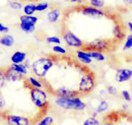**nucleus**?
<instances>
[{"mask_svg":"<svg viewBox=\"0 0 132 125\" xmlns=\"http://www.w3.org/2000/svg\"><path fill=\"white\" fill-rule=\"evenodd\" d=\"M56 58L57 57L43 56L33 61V63L31 64V69H32V72L35 74V76L41 79L45 77L48 74L50 69L54 66Z\"/></svg>","mask_w":132,"mask_h":125,"instance_id":"1","label":"nucleus"},{"mask_svg":"<svg viewBox=\"0 0 132 125\" xmlns=\"http://www.w3.org/2000/svg\"><path fill=\"white\" fill-rule=\"evenodd\" d=\"M9 32V28L6 27L5 25H3L2 22H0V33H3V34H6Z\"/></svg>","mask_w":132,"mask_h":125,"instance_id":"36","label":"nucleus"},{"mask_svg":"<svg viewBox=\"0 0 132 125\" xmlns=\"http://www.w3.org/2000/svg\"><path fill=\"white\" fill-rule=\"evenodd\" d=\"M29 91H30L31 101L36 106V108H38L42 112H45L49 107L47 92L44 91L43 89H38V88H29Z\"/></svg>","mask_w":132,"mask_h":125,"instance_id":"4","label":"nucleus"},{"mask_svg":"<svg viewBox=\"0 0 132 125\" xmlns=\"http://www.w3.org/2000/svg\"><path fill=\"white\" fill-rule=\"evenodd\" d=\"M131 49H132V34H129L125 38V42H124V45L122 47V50L123 51H128V50H131Z\"/></svg>","mask_w":132,"mask_h":125,"instance_id":"27","label":"nucleus"},{"mask_svg":"<svg viewBox=\"0 0 132 125\" xmlns=\"http://www.w3.org/2000/svg\"><path fill=\"white\" fill-rule=\"evenodd\" d=\"M21 1H24V0H21Z\"/></svg>","mask_w":132,"mask_h":125,"instance_id":"41","label":"nucleus"},{"mask_svg":"<svg viewBox=\"0 0 132 125\" xmlns=\"http://www.w3.org/2000/svg\"><path fill=\"white\" fill-rule=\"evenodd\" d=\"M96 87V76L94 72L88 70L87 68H84V71L82 72L79 82H78V93L80 96L82 95L90 94Z\"/></svg>","mask_w":132,"mask_h":125,"instance_id":"3","label":"nucleus"},{"mask_svg":"<svg viewBox=\"0 0 132 125\" xmlns=\"http://www.w3.org/2000/svg\"><path fill=\"white\" fill-rule=\"evenodd\" d=\"M50 8V3L47 1H40L36 3V11L37 12H44Z\"/></svg>","mask_w":132,"mask_h":125,"instance_id":"24","label":"nucleus"},{"mask_svg":"<svg viewBox=\"0 0 132 125\" xmlns=\"http://www.w3.org/2000/svg\"><path fill=\"white\" fill-rule=\"evenodd\" d=\"M82 125H101V122H100V120L97 117L90 116V117L86 118V119L83 121Z\"/></svg>","mask_w":132,"mask_h":125,"instance_id":"30","label":"nucleus"},{"mask_svg":"<svg viewBox=\"0 0 132 125\" xmlns=\"http://www.w3.org/2000/svg\"><path fill=\"white\" fill-rule=\"evenodd\" d=\"M55 104L63 110L68 111H76L82 112L86 109V104L84 103L80 96L72 97V98H64V97H56Z\"/></svg>","mask_w":132,"mask_h":125,"instance_id":"2","label":"nucleus"},{"mask_svg":"<svg viewBox=\"0 0 132 125\" xmlns=\"http://www.w3.org/2000/svg\"><path fill=\"white\" fill-rule=\"evenodd\" d=\"M61 15H62V12H61L60 8H58V7L51 8L47 13V20L50 24H56L61 18Z\"/></svg>","mask_w":132,"mask_h":125,"instance_id":"14","label":"nucleus"},{"mask_svg":"<svg viewBox=\"0 0 132 125\" xmlns=\"http://www.w3.org/2000/svg\"><path fill=\"white\" fill-rule=\"evenodd\" d=\"M132 78V68L130 67H121L116 70L115 80L117 82H125L129 81Z\"/></svg>","mask_w":132,"mask_h":125,"instance_id":"9","label":"nucleus"},{"mask_svg":"<svg viewBox=\"0 0 132 125\" xmlns=\"http://www.w3.org/2000/svg\"><path fill=\"white\" fill-rule=\"evenodd\" d=\"M5 113H7L6 110V102L4 96L0 93V117H2Z\"/></svg>","mask_w":132,"mask_h":125,"instance_id":"28","label":"nucleus"},{"mask_svg":"<svg viewBox=\"0 0 132 125\" xmlns=\"http://www.w3.org/2000/svg\"><path fill=\"white\" fill-rule=\"evenodd\" d=\"M88 5L102 9L105 7L106 3H105V0H88Z\"/></svg>","mask_w":132,"mask_h":125,"instance_id":"29","label":"nucleus"},{"mask_svg":"<svg viewBox=\"0 0 132 125\" xmlns=\"http://www.w3.org/2000/svg\"><path fill=\"white\" fill-rule=\"evenodd\" d=\"M22 11H23V14H27V15H34L36 11V3L34 2H29L27 4L23 5L22 7Z\"/></svg>","mask_w":132,"mask_h":125,"instance_id":"21","label":"nucleus"},{"mask_svg":"<svg viewBox=\"0 0 132 125\" xmlns=\"http://www.w3.org/2000/svg\"><path fill=\"white\" fill-rule=\"evenodd\" d=\"M88 52L93 60H96L99 62H103L106 60V55L103 52H100V51H88Z\"/></svg>","mask_w":132,"mask_h":125,"instance_id":"22","label":"nucleus"},{"mask_svg":"<svg viewBox=\"0 0 132 125\" xmlns=\"http://www.w3.org/2000/svg\"><path fill=\"white\" fill-rule=\"evenodd\" d=\"M8 6H9L12 10L18 11V10L22 9L23 3L21 2V0H10V1L8 2Z\"/></svg>","mask_w":132,"mask_h":125,"instance_id":"25","label":"nucleus"},{"mask_svg":"<svg viewBox=\"0 0 132 125\" xmlns=\"http://www.w3.org/2000/svg\"><path fill=\"white\" fill-rule=\"evenodd\" d=\"M0 45L4 47H11L14 45V38L11 35H4L0 38Z\"/></svg>","mask_w":132,"mask_h":125,"instance_id":"17","label":"nucleus"},{"mask_svg":"<svg viewBox=\"0 0 132 125\" xmlns=\"http://www.w3.org/2000/svg\"><path fill=\"white\" fill-rule=\"evenodd\" d=\"M69 3H73V4H78V5H81V4H84L86 0H65Z\"/></svg>","mask_w":132,"mask_h":125,"instance_id":"37","label":"nucleus"},{"mask_svg":"<svg viewBox=\"0 0 132 125\" xmlns=\"http://www.w3.org/2000/svg\"><path fill=\"white\" fill-rule=\"evenodd\" d=\"M39 20V17L36 15H27L22 14L19 17V22L21 24H31V25H37Z\"/></svg>","mask_w":132,"mask_h":125,"instance_id":"18","label":"nucleus"},{"mask_svg":"<svg viewBox=\"0 0 132 125\" xmlns=\"http://www.w3.org/2000/svg\"><path fill=\"white\" fill-rule=\"evenodd\" d=\"M101 125H114V124H113V122H111V121H109L107 119H104L103 122L101 123Z\"/></svg>","mask_w":132,"mask_h":125,"instance_id":"38","label":"nucleus"},{"mask_svg":"<svg viewBox=\"0 0 132 125\" xmlns=\"http://www.w3.org/2000/svg\"><path fill=\"white\" fill-rule=\"evenodd\" d=\"M113 37L115 39V41L120 42L123 41V39L126 38V34H125V30L123 28V26L121 25H115L113 28Z\"/></svg>","mask_w":132,"mask_h":125,"instance_id":"15","label":"nucleus"},{"mask_svg":"<svg viewBox=\"0 0 132 125\" xmlns=\"http://www.w3.org/2000/svg\"><path fill=\"white\" fill-rule=\"evenodd\" d=\"M24 84L27 88H38V89H43L44 88V83L43 81L41 80V78L37 77V76H30V75H27L24 79Z\"/></svg>","mask_w":132,"mask_h":125,"instance_id":"13","label":"nucleus"},{"mask_svg":"<svg viewBox=\"0 0 132 125\" xmlns=\"http://www.w3.org/2000/svg\"><path fill=\"white\" fill-rule=\"evenodd\" d=\"M53 124H54V118L52 116H44L37 123V125H53Z\"/></svg>","mask_w":132,"mask_h":125,"instance_id":"26","label":"nucleus"},{"mask_svg":"<svg viewBox=\"0 0 132 125\" xmlns=\"http://www.w3.org/2000/svg\"><path fill=\"white\" fill-rule=\"evenodd\" d=\"M131 50H132V49H131Z\"/></svg>","mask_w":132,"mask_h":125,"instance_id":"42","label":"nucleus"},{"mask_svg":"<svg viewBox=\"0 0 132 125\" xmlns=\"http://www.w3.org/2000/svg\"><path fill=\"white\" fill-rule=\"evenodd\" d=\"M2 118L6 121L8 125H33L34 121L30 117L26 116H20V115H15L11 113H5Z\"/></svg>","mask_w":132,"mask_h":125,"instance_id":"7","label":"nucleus"},{"mask_svg":"<svg viewBox=\"0 0 132 125\" xmlns=\"http://www.w3.org/2000/svg\"><path fill=\"white\" fill-rule=\"evenodd\" d=\"M123 2H124L127 6H132V0H123Z\"/></svg>","mask_w":132,"mask_h":125,"instance_id":"40","label":"nucleus"},{"mask_svg":"<svg viewBox=\"0 0 132 125\" xmlns=\"http://www.w3.org/2000/svg\"><path fill=\"white\" fill-rule=\"evenodd\" d=\"M75 56L77 58V60H79L80 62L84 65H89L93 63V58L89 55V52L84 50V49H78L75 52Z\"/></svg>","mask_w":132,"mask_h":125,"instance_id":"12","label":"nucleus"},{"mask_svg":"<svg viewBox=\"0 0 132 125\" xmlns=\"http://www.w3.org/2000/svg\"><path fill=\"white\" fill-rule=\"evenodd\" d=\"M109 108H110V105L108 103L107 100H101L100 103L98 104V106L96 107L95 111L98 113V114H103V113H106L107 111H109Z\"/></svg>","mask_w":132,"mask_h":125,"instance_id":"19","label":"nucleus"},{"mask_svg":"<svg viewBox=\"0 0 132 125\" xmlns=\"http://www.w3.org/2000/svg\"><path fill=\"white\" fill-rule=\"evenodd\" d=\"M106 91H107V94L110 95V96H113V97H115V96L118 95V90L116 89L114 85H108L106 88Z\"/></svg>","mask_w":132,"mask_h":125,"instance_id":"35","label":"nucleus"},{"mask_svg":"<svg viewBox=\"0 0 132 125\" xmlns=\"http://www.w3.org/2000/svg\"><path fill=\"white\" fill-rule=\"evenodd\" d=\"M126 26H127V29H128L129 33H130V34H132V21H128Z\"/></svg>","mask_w":132,"mask_h":125,"instance_id":"39","label":"nucleus"},{"mask_svg":"<svg viewBox=\"0 0 132 125\" xmlns=\"http://www.w3.org/2000/svg\"><path fill=\"white\" fill-rule=\"evenodd\" d=\"M51 94H53L55 97H64V98H72V97L80 96L78 91L72 90L68 87H60V88L52 91Z\"/></svg>","mask_w":132,"mask_h":125,"instance_id":"10","label":"nucleus"},{"mask_svg":"<svg viewBox=\"0 0 132 125\" xmlns=\"http://www.w3.org/2000/svg\"><path fill=\"white\" fill-rule=\"evenodd\" d=\"M6 77H5V73H4V68H0V90L5 85L6 83Z\"/></svg>","mask_w":132,"mask_h":125,"instance_id":"34","label":"nucleus"},{"mask_svg":"<svg viewBox=\"0 0 132 125\" xmlns=\"http://www.w3.org/2000/svg\"><path fill=\"white\" fill-rule=\"evenodd\" d=\"M19 28L26 34H33L34 32L36 31V25H31V24H21V22H19Z\"/></svg>","mask_w":132,"mask_h":125,"instance_id":"23","label":"nucleus"},{"mask_svg":"<svg viewBox=\"0 0 132 125\" xmlns=\"http://www.w3.org/2000/svg\"><path fill=\"white\" fill-rule=\"evenodd\" d=\"M27 60V53L23 51H16L10 56V61L12 64L23 63Z\"/></svg>","mask_w":132,"mask_h":125,"instance_id":"16","label":"nucleus"},{"mask_svg":"<svg viewBox=\"0 0 132 125\" xmlns=\"http://www.w3.org/2000/svg\"><path fill=\"white\" fill-rule=\"evenodd\" d=\"M113 48L112 42L105 40V39H96L92 42L84 43L83 48L86 51H100V52H110Z\"/></svg>","mask_w":132,"mask_h":125,"instance_id":"5","label":"nucleus"},{"mask_svg":"<svg viewBox=\"0 0 132 125\" xmlns=\"http://www.w3.org/2000/svg\"><path fill=\"white\" fill-rule=\"evenodd\" d=\"M4 73H5V77L7 81H11V82H16V81H21L23 80L26 76L19 74L17 71H15L11 66L5 67L4 68Z\"/></svg>","mask_w":132,"mask_h":125,"instance_id":"11","label":"nucleus"},{"mask_svg":"<svg viewBox=\"0 0 132 125\" xmlns=\"http://www.w3.org/2000/svg\"><path fill=\"white\" fill-rule=\"evenodd\" d=\"M15 71H17L19 74L23 75V76H27L28 75V72H29V68L26 66L24 63H19V64H11L10 65Z\"/></svg>","mask_w":132,"mask_h":125,"instance_id":"20","label":"nucleus"},{"mask_svg":"<svg viewBox=\"0 0 132 125\" xmlns=\"http://www.w3.org/2000/svg\"><path fill=\"white\" fill-rule=\"evenodd\" d=\"M121 98L126 102V103H129V102H131L132 101V97H131V94L128 92V91H126V90H124V91H122L121 93Z\"/></svg>","mask_w":132,"mask_h":125,"instance_id":"33","label":"nucleus"},{"mask_svg":"<svg viewBox=\"0 0 132 125\" xmlns=\"http://www.w3.org/2000/svg\"><path fill=\"white\" fill-rule=\"evenodd\" d=\"M52 51L56 54H59V55H66L67 54V50L64 47H62L61 45H54L52 47Z\"/></svg>","mask_w":132,"mask_h":125,"instance_id":"31","label":"nucleus"},{"mask_svg":"<svg viewBox=\"0 0 132 125\" xmlns=\"http://www.w3.org/2000/svg\"><path fill=\"white\" fill-rule=\"evenodd\" d=\"M78 11L84 16H88L92 18H101L107 14V12L101 8H96L88 4H81L78 5Z\"/></svg>","mask_w":132,"mask_h":125,"instance_id":"8","label":"nucleus"},{"mask_svg":"<svg viewBox=\"0 0 132 125\" xmlns=\"http://www.w3.org/2000/svg\"><path fill=\"white\" fill-rule=\"evenodd\" d=\"M46 43H48V44H52V45H60L62 42H61V39H60L59 37L52 36V37H48V38H46Z\"/></svg>","mask_w":132,"mask_h":125,"instance_id":"32","label":"nucleus"},{"mask_svg":"<svg viewBox=\"0 0 132 125\" xmlns=\"http://www.w3.org/2000/svg\"><path fill=\"white\" fill-rule=\"evenodd\" d=\"M62 39L65 42V44L70 48H75V49H82L84 43L80 38H78L75 34H73L71 31L63 29L62 30Z\"/></svg>","mask_w":132,"mask_h":125,"instance_id":"6","label":"nucleus"}]
</instances>
